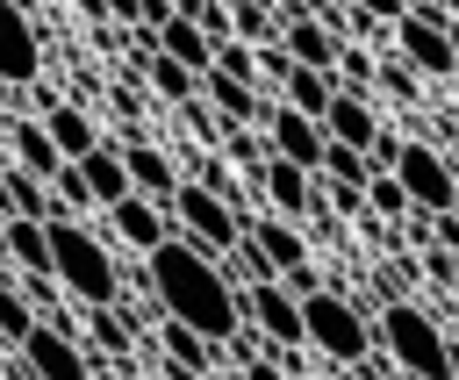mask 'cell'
<instances>
[{
    "instance_id": "obj_1",
    "label": "cell",
    "mask_w": 459,
    "mask_h": 380,
    "mask_svg": "<svg viewBox=\"0 0 459 380\" xmlns=\"http://www.w3.org/2000/svg\"><path fill=\"white\" fill-rule=\"evenodd\" d=\"M151 294H158V308H165L172 323H194V330L215 337V344H230V337L244 330V294H237L230 272H222L201 244H186V237H165V244L151 251Z\"/></svg>"
},
{
    "instance_id": "obj_2",
    "label": "cell",
    "mask_w": 459,
    "mask_h": 380,
    "mask_svg": "<svg viewBox=\"0 0 459 380\" xmlns=\"http://www.w3.org/2000/svg\"><path fill=\"white\" fill-rule=\"evenodd\" d=\"M373 344L402 366V380H452V373H459L445 323H437L423 301H409V294H394V301L373 315Z\"/></svg>"
},
{
    "instance_id": "obj_3",
    "label": "cell",
    "mask_w": 459,
    "mask_h": 380,
    "mask_svg": "<svg viewBox=\"0 0 459 380\" xmlns=\"http://www.w3.org/2000/svg\"><path fill=\"white\" fill-rule=\"evenodd\" d=\"M50 280L86 308H115V294H122V272H115L108 244L86 237V222H72V215H50Z\"/></svg>"
},
{
    "instance_id": "obj_4",
    "label": "cell",
    "mask_w": 459,
    "mask_h": 380,
    "mask_svg": "<svg viewBox=\"0 0 459 380\" xmlns=\"http://www.w3.org/2000/svg\"><path fill=\"white\" fill-rule=\"evenodd\" d=\"M301 323H308V351H323L330 366H366L373 358V323H366V308L351 294H337V287L308 294Z\"/></svg>"
},
{
    "instance_id": "obj_5",
    "label": "cell",
    "mask_w": 459,
    "mask_h": 380,
    "mask_svg": "<svg viewBox=\"0 0 459 380\" xmlns=\"http://www.w3.org/2000/svg\"><path fill=\"white\" fill-rule=\"evenodd\" d=\"M165 208L179 215L186 244H201L208 258H230V251L244 244V229H251V222H244V215H237V208L222 201V194H208V186H194V179H179V194H172Z\"/></svg>"
},
{
    "instance_id": "obj_6",
    "label": "cell",
    "mask_w": 459,
    "mask_h": 380,
    "mask_svg": "<svg viewBox=\"0 0 459 380\" xmlns=\"http://www.w3.org/2000/svg\"><path fill=\"white\" fill-rule=\"evenodd\" d=\"M394 179H402V194L416 201V215H452V208H459V179H452L445 151H430V143H409V136H402Z\"/></svg>"
},
{
    "instance_id": "obj_7",
    "label": "cell",
    "mask_w": 459,
    "mask_h": 380,
    "mask_svg": "<svg viewBox=\"0 0 459 380\" xmlns=\"http://www.w3.org/2000/svg\"><path fill=\"white\" fill-rule=\"evenodd\" d=\"M244 323H251L265 344H280V351H301V344H308L301 301H294L280 280H258V287H244Z\"/></svg>"
},
{
    "instance_id": "obj_8",
    "label": "cell",
    "mask_w": 459,
    "mask_h": 380,
    "mask_svg": "<svg viewBox=\"0 0 459 380\" xmlns=\"http://www.w3.org/2000/svg\"><path fill=\"white\" fill-rule=\"evenodd\" d=\"M22 366H29V380H93V358L72 344V330L65 323H36L29 337H22Z\"/></svg>"
},
{
    "instance_id": "obj_9",
    "label": "cell",
    "mask_w": 459,
    "mask_h": 380,
    "mask_svg": "<svg viewBox=\"0 0 459 380\" xmlns=\"http://www.w3.org/2000/svg\"><path fill=\"white\" fill-rule=\"evenodd\" d=\"M265 143H273V158H287V165H301V172H323V151H330L323 122L294 115L287 100H273V108H265Z\"/></svg>"
},
{
    "instance_id": "obj_10",
    "label": "cell",
    "mask_w": 459,
    "mask_h": 380,
    "mask_svg": "<svg viewBox=\"0 0 459 380\" xmlns=\"http://www.w3.org/2000/svg\"><path fill=\"white\" fill-rule=\"evenodd\" d=\"M387 43L423 72V79H445V72H459V57H452V36H445V22H430V14H402L394 29H387Z\"/></svg>"
},
{
    "instance_id": "obj_11",
    "label": "cell",
    "mask_w": 459,
    "mask_h": 380,
    "mask_svg": "<svg viewBox=\"0 0 459 380\" xmlns=\"http://www.w3.org/2000/svg\"><path fill=\"white\" fill-rule=\"evenodd\" d=\"M43 72V36L36 14H22L14 0H0V86H29Z\"/></svg>"
},
{
    "instance_id": "obj_12",
    "label": "cell",
    "mask_w": 459,
    "mask_h": 380,
    "mask_svg": "<svg viewBox=\"0 0 459 380\" xmlns=\"http://www.w3.org/2000/svg\"><path fill=\"white\" fill-rule=\"evenodd\" d=\"M280 43H287V57L308 65V72H337V50H344V36L308 14V0H301V7H280Z\"/></svg>"
},
{
    "instance_id": "obj_13",
    "label": "cell",
    "mask_w": 459,
    "mask_h": 380,
    "mask_svg": "<svg viewBox=\"0 0 459 380\" xmlns=\"http://www.w3.org/2000/svg\"><path fill=\"white\" fill-rule=\"evenodd\" d=\"M201 100L215 108V122L222 129H265V86H244V79H230V72H201Z\"/></svg>"
},
{
    "instance_id": "obj_14",
    "label": "cell",
    "mask_w": 459,
    "mask_h": 380,
    "mask_svg": "<svg viewBox=\"0 0 459 380\" xmlns=\"http://www.w3.org/2000/svg\"><path fill=\"white\" fill-rule=\"evenodd\" d=\"M108 222H115V237H122V244H136L143 258L172 237V208H165V201H151V194H122V201L108 208Z\"/></svg>"
},
{
    "instance_id": "obj_15",
    "label": "cell",
    "mask_w": 459,
    "mask_h": 380,
    "mask_svg": "<svg viewBox=\"0 0 459 380\" xmlns=\"http://www.w3.org/2000/svg\"><path fill=\"white\" fill-rule=\"evenodd\" d=\"M323 136L344 143V151H373V143H380L373 93H344V86H337V100H330V115H323Z\"/></svg>"
},
{
    "instance_id": "obj_16",
    "label": "cell",
    "mask_w": 459,
    "mask_h": 380,
    "mask_svg": "<svg viewBox=\"0 0 459 380\" xmlns=\"http://www.w3.org/2000/svg\"><path fill=\"white\" fill-rule=\"evenodd\" d=\"M258 194H265V208L273 215H308L316 208V172H301V165H287V158H265V172H258Z\"/></svg>"
},
{
    "instance_id": "obj_17",
    "label": "cell",
    "mask_w": 459,
    "mask_h": 380,
    "mask_svg": "<svg viewBox=\"0 0 459 380\" xmlns=\"http://www.w3.org/2000/svg\"><path fill=\"white\" fill-rule=\"evenodd\" d=\"M0 251H7L29 280H50V222H43V215H7V222H0Z\"/></svg>"
},
{
    "instance_id": "obj_18",
    "label": "cell",
    "mask_w": 459,
    "mask_h": 380,
    "mask_svg": "<svg viewBox=\"0 0 459 380\" xmlns=\"http://www.w3.org/2000/svg\"><path fill=\"white\" fill-rule=\"evenodd\" d=\"M122 165H129V186H136V194H151V201H172V194H179V165H172L158 143L129 136V143H122Z\"/></svg>"
},
{
    "instance_id": "obj_19",
    "label": "cell",
    "mask_w": 459,
    "mask_h": 380,
    "mask_svg": "<svg viewBox=\"0 0 459 380\" xmlns=\"http://www.w3.org/2000/svg\"><path fill=\"white\" fill-rule=\"evenodd\" d=\"M158 344H165V366H179V373H194V380H208V373H215V351H222L215 337H201L194 323H172V315L158 323Z\"/></svg>"
},
{
    "instance_id": "obj_20",
    "label": "cell",
    "mask_w": 459,
    "mask_h": 380,
    "mask_svg": "<svg viewBox=\"0 0 459 380\" xmlns=\"http://www.w3.org/2000/svg\"><path fill=\"white\" fill-rule=\"evenodd\" d=\"M258 251H265V265H273V280L280 272H294V265H308V244H301V229L287 222V215H258L251 229H244Z\"/></svg>"
},
{
    "instance_id": "obj_21",
    "label": "cell",
    "mask_w": 459,
    "mask_h": 380,
    "mask_svg": "<svg viewBox=\"0 0 459 380\" xmlns=\"http://www.w3.org/2000/svg\"><path fill=\"white\" fill-rule=\"evenodd\" d=\"M151 43H158V57H172V65H186V72H215V43H208L201 22H186V14H172Z\"/></svg>"
},
{
    "instance_id": "obj_22",
    "label": "cell",
    "mask_w": 459,
    "mask_h": 380,
    "mask_svg": "<svg viewBox=\"0 0 459 380\" xmlns=\"http://www.w3.org/2000/svg\"><path fill=\"white\" fill-rule=\"evenodd\" d=\"M43 129H50V143L65 151V165H79L86 151H100V129H93V115H86V108H72V100H50Z\"/></svg>"
},
{
    "instance_id": "obj_23",
    "label": "cell",
    "mask_w": 459,
    "mask_h": 380,
    "mask_svg": "<svg viewBox=\"0 0 459 380\" xmlns=\"http://www.w3.org/2000/svg\"><path fill=\"white\" fill-rule=\"evenodd\" d=\"M79 172H86V194H93V208H115L122 194H136V186H129V165H122V143H100V151H86V158H79Z\"/></svg>"
},
{
    "instance_id": "obj_24",
    "label": "cell",
    "mask_w": 459,
    "mask_h": 380,
    "mask_svg": "<svg viewBox=\"0 0 459 380\" xmlns=\"http://www.w3.org/2000/svg\"><path fill=\"white\" fill-rule=\"evenodd\" d=\"M280 100H287L294 115L323 122V115H330V100H337V72H308V65H294V72H287V86H280Z\"/></svg>"
},
{
    "instance_id": "obj_25",
    "label": "cell",
    "mask_w": 459,
    "mask_h": 380,
    "mask_svg": "<svg viewBox=\"0 0 459 380\" xmlns=\"http://www.w3.org/2000/svg\"><path fill=\"white\" fill-rule=\"evenodd\" d=\"M14 165H22V172H36V179L50 186V179L65 172V151L50 143V129H43V122H14Z\"/></svg>"
},
{
    "instance_id": "obj_26",
    "label": "cell",
    "mask_w": 459,
    "mask_h": 380,
    "mask_svg": "<svg viewBox=\"0 0 459 380\" xmlns=\"http://www.w3.org/2000/svg\"><path fill=\"white\" fill-rule=\"evenodd\" d=\"M0 215H43V222H50L57 208H50V194H43L36 172H7V179H0Z\"/></svg>"
},
{
    "instance_id": "obj_27",
    "label": "cell",
    "mask_w": 459,
    "mask_h": 380,
    "mask_svg": "<svg viewBox=\"0 0 459 380\" xmlns=\"http://www.w3.org/2000/svg\"><path fill=\"white\" fill-rule=\"evenodd\" d=\"M230 29H237V43H273L280 36V7L273 0H230Z\"/></svg>"
},
{
    "instance_id": "obj_28",
    "label": "cell",
    "mask_w": 459,
    "mask_h": 380,
    "mask_svg": "<svg viewBox=\"0 0 459 380\" xmlns=\"http://www.w3.org/2000/svg\"><path fill=\"white\" fill-rule=\"evenodd\" d=\"M143 79H151V86H158L172 108H186V100L201 93V72H186V65H172V57H158V50L143 57Z\"/></svg>"
},
{
    "instance_id": "obj_29",
    "label": "cell",
    "mask_w": 459,
    "mask_h": 380,
    "mask_svg": "<svg viewBox=\"0 0 459 380\" xmlns=\"http://www.w3.org/2000/svg\"><path fill=\"white\" fill-rule=\"evenodd\" d=\"M366 208H373V215H387V222L416 215V201L402 194V179H394V172H373V179H366Z\"/></svg>"
},
{
    "instance_id": "obj_30",
    "label": "cell",
    "mask_w": 459,
    "mask_h": 380,
    "mask_svg": "<svg viewBox=\"0 0 459 380\" xmlns=\"http://www.w3.org/2000/svg\"><path fill=\"white\" fill-rule=\"evenodd\" d=\"M323 172H330L337 186H366V179H373V158H366V151H344V143H330V151H323Z\"/></svg>"
},
{
    "instance_id": "obj_31",
    "label": "cell",
    "mask_w": 459,
    "mask_h": 380,
    "mask_svg": "<svg viewBox=\"0 0 459 380\" xmlns=\"http://www.w3.org/2000/svg\"><path fill=\"white\" fill-rule=\"evenodd\" d=\"M416 79H423V72H416L402 50H394V57H380V72H373V86H380V93H394V100H416Z\"/></svg>"
},
{
    "instance_id": "obj_32",
    "label": "cell",
    "mask_w": 459,
    "mask_h": 380,
    "mask_svg": "<svg viewBox=\"0 0 459 380\" xmlns=\"http://www.w3.org/2000/svg\"><path fill=\"white\" fill-rule=\"evenodd\" d=\"M36 323H43V315H36V308H29V301H22L14 287H0V337H7V344H22V337H29Z\"/></svg>"
},
{
    "instance_id": "obj_33",
    "label": "cell",
    "mask_w": 459,
    "mask_h": 380,
    "mask_svg": "<svg viewBox=\"0 0 459 380\" xmlns=\"http://www.w3.org/2000/svg\"><path fill=\"white\" fill-rule=\"evenodd\" d=\"M215 72H230V79H244V86H258V50H251V43H237V36H230V43H222V50H215Z\"/></svg>"
},
{
    "instance_id": "obj_34",
    "label": "cell",
    "mask_w": 459,
    "mask_h": 380,
    "mask_svg": "<svg viewBox=\"0 0 459 380\" xmlns=\"http://www.w3.org/2000/svg\"><path fill=\"white\" fill-rule=\"evenodd\" d=\"M93 344H100V351H115V358H122V351H129V344H136V330H129V323H122V315H115V308H93Z\"/></svg>"
},
{
    "instance_id": "obj_35",
    "label": "cell",
    "mask_w": 459,
    "mask_h": 380,
    "mask_svg": "<svg viewBox=\"0 0 459 380\" xmlns=\"http://www.w3.org/2000/svg\"><path fill=\"white\" fill-rule=\"evenodd\" d=\"M50 194L65 201V215H72V222H79V208H93V194H86V172H79V165H65V172L50 179Z\"/></svg>"
},
{
    "instance_id": "obj_36",
    "label": "cell",
    "mask_w": 459,
    "mask_h": 380,
    "mask_svg": "<svg viewBox=\"0 0 459 380\" xmlns=\"http://www.w3.org/2000/svg\"><path fill=\"white\" fill-rule=\"evenodd\" d=\"M287 72H294L287 43H280V36H273V43H258V86H287Z\"/></svg>"
},
{
    "instance_id": "obj_37",
    "label": "cell",
    "mask_w": 459,
    "mask_h": 380,
    "mask_svg": "<svg viewBox=\"0 0 459 380\" xmlns=\"http://www.w3.org/2000/svg\"><path fill=\"white\" fill-rule=\"evenodd\" d=\"M280 287H287L294 301H308V294H323V272H316V265H294V272H280Z\"/></svg>"
},
{
    "instance_id": "obj_38",
    "label": "cell",
    "mask_w": 459,
    "mask_h": 380,
    "mask_svg": "<svg viewBox=\"0 0 459 380\" xmlns=\"http://www.w3.org/2000/svg\"><path fill=\"white\" fill-rule=\"evenodd\" d=\"M344 7H359V14H373V22H387V29L409 14V0H344Z\"/></svg>"
},
{
    "instance_id": "obj_39",
    "label": "cell",
    "mask_w": 459,
    "mask_h": 380,
    "mask_svg": "<svg viewBox=\"0 0 459 380\" xmlns=\"http://www.w3.org/2000/svg\"><path fill=\"white\" fill-rule=\"evenodd\" d=\"M108 7V22H129V29H143V0H100Z\"/></svg>"
},
{
    "instance_id": "obj_40",
    "label": "cell",
    "mask_w": 459,
    "mask_h": 380,
    "mask_svg": "<svg viewBox=\"0 0 459 380\" xmlns=\"http://www.w3.org/2000/svg\"><path fill=\"white\" fill-rule=\"evenodd\" d=\"M244 380H287V373H280L273 358H251V366H244Z\"/></svg>"
},
{
    "instance_id": "obj_41",
    "label": "cell",
    "mask_w": 459,
    "mask_h": 380,
    "mask_svg": "<svg viewBox=\"0 0 459 380\" xmlns=\"http://www.w3.org/2000/svg\"><path fill=\"white\" fill-rule=\"evenodd\" d=\"M72 7H79L86 22H108V7H100V0H72Z\"/></svg>"
},
{
    "instance_id": "obj_42",
    "label": "cell",
    "mask_w": 459,
    "mask_h": 380,
    "mask_svg": "<svg viewBox=\"0 0 459 380\" xmlns=\"http://www.w3.org/2000/svg\"><path fill=\"white\" fill-rule=\"evenodd\" d=\"M445 165H452V179H459V136H452V151H445Z\"/></svg>"
},
{
    "instance_id": "obj_43",
    "label": "cell",
    "mask_w": 459,
    "mask_h": 380,
    "mask_svg": "<svg viewBox=\"0 0 459 380\" xmlns=\"http://www.w3.org/2000/svg\"><path fill=\"white\" fill-rule=\"evenodd\" d=\"M151 380H194V373H179V366H165V373H151Z\"/></svg>"
},
{
    "instance_id": "obj_44",
    "label": "cell",
    "mask_w": 459,
    "mask_h": 380,
    "mask_svg": "<svg viewBox=\"0 0 459 380\" xmlns=\"http://www.w3.org/2000/svg\"><path fill=\"white\" fill-rule=\"evenodd\" d=\"M14 7H22V14H36V7H43V0H14Z\"/></svg>"
},
{
    "instance_id": "obj_45",
    "label": "cell",
    "mask_w": 459,
    "mask_h": 380,
    "mask_svg": "<svg viewBox=\"0 0 459 380\" xmlns=\"http://www.w3.org/2000/svg\"><path fill=\"white\" fill-rule=\"evenodd\" d=\"M452 294H459V251H452Z\"/></svg>"
},
{
    "instance_id": "obj_46",
    "label": "cell",
    "mask_w": 459,
    "mask_h": 380,
    "mask_svg": "<svg viewBox=\"0 0 459 380\" xmlns=\"http://www.w3.org/2000/svg\"><path fill=\"white\" fill-rule=\"evenodd\" d=\"M273 7H301V0H273Z\"/></svg>"
},
{
    "instance_id": "obj_47",
    "label": "cell",
    "mask_w": 459,
    "mask_h": 380,
    "mask_svg": "<svg viewBox=\"0 0 459 380\" xmlns=\"http://www.w3.org/2000/svg\"><path fill=\"white\" fill-rule=\"evenodd\" d=\"M452 215H459V208H452Z\"/></svg>"
}]
</instances>
